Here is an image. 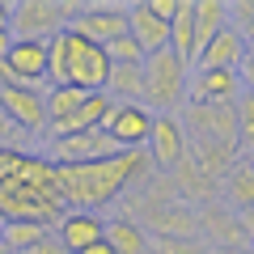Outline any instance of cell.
Wrapping results in <instances>:
<instances>
[{"mask_svg":"<svg viewBox=\"0 0 254 254\" xmlns=\"http://www.w3.org/2000/svg\"><path fill=\"white\" fill-rule=\"evenodd\" d=\"M153 178V161L148 153H115L89 165H55V182H60V199L64 208H81V212H102L110 203H119L127 190L144 187Z\"/></svg>","mask_w":254,"mask_h":254,"instance_id":"cell-1","label":"cell"},{"mask_svg":"<svg viewBox=\"0 0 254 254\" xmlns=\"http://www.w3.org/2000/svg\"><path fill=\"white\" fill-rule=\"evenodd\" d=\"M187 76L190 64L165 47V51L144 60V106L153 115H178L187 106Z\"/></svg>","mask_w":254,"mask_h":254,"instance_id":"cell-2","label":"cell"},{"mask_svg":"<svg viewBox=\"0 0 254 254\" xmlns=\"http://www.w3.org/2000/svg\"><path fill=\"white\" fill-rule=\"evenodd\" d=\"M0 216L4 220H34V225L55 229V220L64 216V199H60V190H51V187L9 178L0 187Z\"/></svg>","mask_w":254,"mask_h":254,"instance_id":"cell-3","label":"cell"},{"mask_svg":"<svg viewBox=\"0 0 254 254\" xmlns=\"http://www.w3.org/2000/svg\"><path fill=\"white\" fill-rule=\"evenodd\" d=\"M0 115L17 127L21 136H43L47 131V93L34 85L0 81Z\"/></svg>","mask_w":254,"mask_h":254,"instance_id":"cell-4","label":"cell"},{"mask_svg":"<svg viewBox=\"0 0 254 254\" xmlns=\"http://www.w3.org/2000/svg\"><path fill=\"white\" fill-rule=\"evenodd\" d=\"M68 21H64V4L60 0H17L13 4V21L9 34L26 38V43H51L55 34H64Z\"/></svg>","mask_w":254,"mask_h":254,"instance_id":"cell-5","label":"cell"},{"mask_svg":"<svg viewBox=\"0 0 254 254\" xmlns=\"http://www.w3.org/2000/svg\"><path fill=\"white\" fill-rule=\"evenodd\" d=\"M182 127H187V140L195 144H229L237 148V119H233V106H187L178 110Z\"/></svg>","mask_w":254,"mask_h":254,"instance_id":"cell-6","label":"cell"},{"mask_svg":"<svg viewBox=\"0 0 254 254\" xmlns=\"http://www.w3.org/2000/svg\"><path fill=\"white\" fill-rule=\"evenodd\" d=\"M68 30L93 47H110L115 38L127 34V4H119V0H85V9L76 13V21Z\"/></svg>","mask_w":254,"mask_h":254,"instance_id":"cell-7","label":"cell"},{"mask_svg":"<svg viewBox=\"0 0 254 254\" xmlns=\"http://www.w3.org/2000/svg\"><path fill=\"white\" fill-rule=\"evenodd\" d=\"M102 131H106V140L119 153H140L148 144V131H153V110L136 106V102H115Z\"/></svg>","mask_w":254,"mask_h":254,"instance_id":"cell-8","label":"cell"},{"mask_svg":"<svg viewBox=\"0 0 254 254\" xmlns=\"http://www.w3.org/2000/svg\"><path fill=\"white\" fill-rule=\"evenodd\" d=\"M68 34V60H72V85L81 93H102L106 89V81H110V55L102 51V47H93V43H85L81 34H72V30H64Z\"/></svg>","mask_w":254,"mask_h":254,"instance_id":"cell-9","label":"cell"},{"mask_svg":"<svg viewBox=\"0 0 254 254\" xmlns=\"http://www.w3.org/2000/svg\"><path fill=\"white\" fill-rule=\"evenodd\" d=\"M148 161L157 165L161 174H174L182 161H187V127H182L178 115H153V131H148Z\"/></svg>","mask_w":254,"mask_h":254,"instance_id":"cell-10","label":"cell"},{"mask_svg":"<svg viewBox=\"0 0 254 254\" xmlns=\"http://www.w3.org/2000/svg\"><path fill=\"white\" fill-rule=\"evenodd\" d=\"M237 98H242L237 68H190L187 102H195V106H233Z\"/></svg>","mask_w":254,"mask_h":254,"instance_id":"cell-11","label":"cell"},{"mask_svg":"<svg viewBox=\"0 0 254 254\" xmlns=\"http://www.w3.org/2000/svg\"><path fill=\"white\" fill-rule=\"evenodd\" d=\"M47 161L51 165H89L102 161V157H115L119 148L106 140V131H72V136H60V140H47Z\"/></svg>","mask_w":254,"mask_h":254,"instance_id":"cell-12","label":"cell"},{"mask_svg":"<svg viewBox=\"0 0 254 254\" xmlns=\"http://www.w3.org/2000/svg\"><path fill=\"white\" fill-rule=\"evenodd\" d=\"M195 229H199V237L208 246H237V250H246V242H250L242 216L233 208H225V203H212V199L203 208H195Z\"/></svg>","mask_w":254,"mask_h":254,"instance_id":"cell-13","label":"cell"},{"mask_svg":"<svg viewBox=\"0 0 254 254\" xmlns=\"http://www.w3.org/2000/svg\"><path fill=\"white\" fill-rule=\"evenodd\" d=\"M51 237H55L68 254H81L85 246H93V242L106 237V216H102V212L64 208V216L55 220V229H51Z\"/></svg>","mask_w":254,"mask_h":254,"instance_id":"cell-14","label":"cell"},{"mask_svg":"<svg viewBox=\"0 0 254 254\" xmlns=\"http://www.w3.org/2000/svg\"><path fill=\"white\" fill-rule=\"evenodd\" d=\"M127 34H131V43H136L140 51H144V60H148V55H157V51L170 47V21H161L144 0H136V4H127Z\"/></svg>","mask_w":254,"mask_h":254,"instance_id":"cell-15","label":"cell"},{"mask_svg":"<svg viewBox=\"0 0 254 254\" xmlns=\"http://www.w3.org/2000/svg\"><path fill=\"white\" fill-rule=\"evenodd\" d=\"M242 55H246V38H242V30L225 26L199 55H195V64H190V68H237V64H242Z\"/></svg>","mask_w":254,"mask_h":254,"instance_id":"cell-16","label":"cell"},{"mask_svg":"<svg viewBox=\"0 0 254 254\" xmlns=\"http://www.w3.org/2000/svg\"><path fill=\"white\" fill-rule=\"evenodd\" d=\"M106 242H110L115 254H148V250H153V237H148V229L140 225L136 216L106 220Z\"/></svg>","mask_w":254,"mask_h":254,"instance_id":"cell-17","label":"cell"},{"mask_svg":"<svg viewBox=\"0 0 254 254\" xmlns=\"http://www.w3.org/2000/svg\"><path fill=\"white\" fill-rule=\"evenodd\" d=\"M229 26V0H195V55Z\"/></svg>","mask_w":254,"mask_h":254,"instance_id":"cell-18","label":"cell"},{"mask_svg":"<svg viewBox=\"0 0 254 254\" xmlns=\"http://www.w3.org/2000/svg\"><path fill=\"white\" fill-rule=\"evenodd\" d=\"M225 208H233L237 216L254 212V170H250V161H233V170L225 174Z\"/></svg>","mask_w":254,"mask_h":254,"instance_id":"cell-19","label":"cell"},{"mask_svg":"<svg viewBox=\"0 0 254 254\" xmlns=\"http://www.w3.org/2000/svg\"><path fill=\"white\" fill-rule=\"evenodd\" d=\"M170 51L195 64V0H178V13L170 21Z\"/></svg>","mask_w":254,"mask_h":254,"instance_id":"cell-20","label":"cell"},{"mask_svg":"<svg viewBox=\"0 0 254 254\" xmlns=\"http://www.w3.org/2000/svg\"><path fill=\"white\" fill-rule=\"evenodd\" d=\"M102 93H110V102H136V106H144V64H136V68H110V81Z\"/></svg>","mask_w":254,"mask_h":254,"instance_id":"cell-21","label":"cell"},{"mask_svg":"<svg viewBox=\"0 0 254 254\" xmlns=\"http://www.w3.org/2000/svg\"><path fill=\"white\" fill-rule=\"evenodd\" d=\"M47 237H51V229H47V225H34V220H4V229H0V242L9 246L13 254L34 250V246H43Z\"/></svg>","mask_w":254,"mask_h":254,"instance_id":"cell-22","label":"cell"},{"mask_svg":"<svg viewBox=\"0 0 254 254\" xmlns=\"http://www.w3.org/2000/svg\"><path fill=\"white\" fill-rule=\"evenodd\" d=\"M85 102V93L76 85H51L47 89V123H60V119L76 115V106Z\"/></svg>","mask_w":254,"mask_h":254,"instance_id":"cell-23","label":"cell"},{"mask_svg":"<svg viewBox=\"0 0 254 254\" xmlns=\"http://www.w3.org/2000/svg\"><path fill=\"white\" fill-rule=\"evenodd\" d=\"M72 60H68V34H55L47 43V81L51 85H72Z\"/></svg>","mask_w":254,"mask_h":254,"instance_id":"cell-24","label":"cell"},{"mask_svg":"<svg viewBox=\"0 0 254 254\" xmlns=\"http://www.w3.org/2000/svg\"><path fill=\"white\" fill-rule=\"evenodd\" d=\"M233 119H237V148L254 153V93H242L233 102Z\"/></svg>","mask_w":254,"mask_h":254,"instance_id":"cell-25","label":"cell"},{"mask_svg":"<svg viewBox=\"0 0 254 254\" xmlns=\"http://www.w3.org/2000/svg\"><path fill=\"white\" fill-rule=\"evenodd\" d=\"M102 51L110 55V64H115V68H136V64H144V51H140V47L131 43V34L115 38V43H110V47H102Z\"/></svg>","mask_w":254,"mask_h":254,"instance_id":"cell-26","label":"cell"},{"mask_svg":"<svg viewBox=\"0 0 254 254\" xmlns=\"http://www.w3.org/2000/svg\"><path fill=\"white\" fill-rule=\"evenodd\" d=\"M153 254H208L203 237H153Z\"/></svg>","mask_w":254,"mask_h":254,"instance_id":"cell-27","label":"cell"},{"mask_svg":"<svg viewBox=\"0 0 254 254\" xmlns=\"http://www.w3.org/2000/svg\"><path fill=\"white\" fill-rule=\"evenodd\" d=\"M17 165H21V153H17V148H9V144H0V187L17 174Z\"/></svg>","mask_w":254,"mask_h":254,"instance_id":"cell-28","label":"cell"},{"mask_svg":"<svg viewBox=\"0 0 254 254\" xmlns=\"http://www.w3.org/2000/svg\"><path fill=\"white\" fill-rule=\"evenodd\" d=\"M237 81H242V93H254V47H246L242 64H237Z\"/></svg>","mask_w":254,"mask_h":254,"instance_id":"cell-29","label":"cell"},{"mask_svg":"<svg viewBox=\"0 0 254 254\" xmlns=\"http://www.w3.org/2000/svg\"><path fill=\"white\" fill-rule=\"evenodd\" d=\"M144 4H148L161 21H174V13H178V0H144Z\"/></svg>","mask_w":254,"mask_h":254,"instance_id":"cell-30","label":"cell"},{"mask_svg":"<svg viewBox=\"0 0 254 254\" xmlns=\"http://www.w3.org/2000/svg\"><path fill=\"white\" fill-rule=\"evenodd\" d=\"M26 254H68V250H64V246L55 242V237H47L43 246H34V250H26Z\"/></svg>","mask_w":254,"mask_h":254,"instance_id":"cell-31","label":"cell"},{"mask_svg":"<svg viewBox=\"0 0 254 254\" xmlns=\"http://www.w3.org/2000/svg\"><path fill=\"white\" fill-rule=\"evenodd\" d=\"M81 254H115V250H110V242H106V237H102V242H93V246H85Z\"/></svg>","mask_w":254,"mask_h":254,"instance_id":"cell-32","label":"cell"},{"mask_svg":"<svg viewBox=\"0 0 254 254\" xmlns=\"http://www.w3.org/2000/svg\"><path fill=\"white\" fill-rule=\"evenodd\" d=\"M9 21H13V4H9V0H0V30H9Z\"/></svg>","mask_w":254,"mask_h":254,"instance_id":"cell-33","label":"cell"},{"mask_svg":"<svg viewBox=\"0 0 254 254\" xmlns=\"http://www.w3.org/2000/svg\"><path fill=\"white\" fill-rule=\"evenodd\" d=\"M208 254H250V250H237V246H208Z\"/></svg>","mask_w":254,"mask_h":254,"instance_id":"cell-34","label":"cell"},{"mask_svg":"<svg viewBox=\"0 0 254 254\" xmlns=\"http://www.w3.org/2000/svg\"><path fill=\"white\" fill-rule=\"evenodd\" d=\"M9 47H13V34H9V30H0V60L9 55Z\"/></svg>","mask_w":254,"mask_h":254,"instance_id":"cell-35","label":"cell"},{"mask_svg":"<svg viewBox=\"0 0 254 254\" xmlns=\"http://www.w3.org/2000/svg\"><path fill=\"white\" fill-rule=\"evenodd\" d=\"M242 38H246V47H254V26H250V30H242Z\"/></svg>","mask_w":254,"mask_h":254,"instance_id":"cell-36","label":"cell"},{"mask_svg":"<svg viewBox=\"0 0 254 254\" xmlns=\"http://www.w3.org/2000/svg\"><path fill=\"white\" fill-rule=\"evenodd\" d=\"M0 254H13V250H9V246H4V242H0Z\"/></svg>","mask_w":254,"mask_h":254,"instance_id":"cell-37","label":"cell"},{"mask_svg":"<svg viewBox=\"0 0 254 254\" xmlns=\"http://www.w3.org/2000/svg\"><path fill=\"white\" fill-rule=\"evenodd\" d=\"M246 161H250V170H254V153H250V157H246Z\"/></svg>","mask_w":254,"mask_h":254,"instance_id":"cell-38","label":"cell"},{"mask_svg":"<svg viewBox=\"0 0 254 254\" xmlns=\"http://www.w3.org/2000/svg\"><path fill=\"white\" fill-rule=\"evenodd\" d=\"M250 250H254V233H250Z\"/></svg>","mask_w":254,"mask_h":254,"instance_id":"cell-39","label":"cell"},{"mask_svg":"<svg viewBox=\"0 0 254 254\" xmlns=\"http://www.w3.org/2000/svg\"><path fill=\"white\" fill-rule=\"evenodd\" d=\"M0 229H4V216H0Z\"/></svg>","mask_w":254,"mask_h":254,"instance_id":"cell-40","label":"cell"},{"mask_svg":"<svg viewBox=\"0 0 254 254\" xmlns=\"http://www.w3.org/2000/svg\"><path fill=\"white\" fill-rule=\"evenodd\" d=\"M148 254H153V250H148Z\"/></svg>","mask_w":254,"mask_h":254,"instance_id":"cell-41","label":"cell"}]
</instances>
